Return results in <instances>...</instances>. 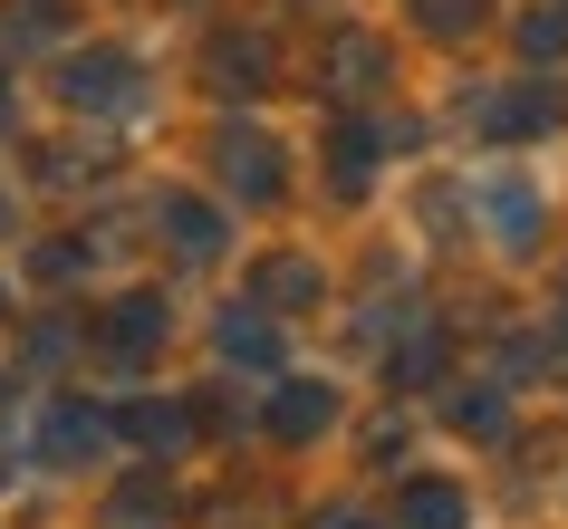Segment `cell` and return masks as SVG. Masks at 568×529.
Returning a JSON list of instances; mask_svg holds the SVG:
<instances>
[{
  "mask_svg": "<svg viewBox=\"0 0 568 529\" xmlns=\"http://www.w3.org/2000/svg\"><path fill=\"white\" fill-rule=\"evenodd\" d=\"M0 232H10V193H0Z\"/></svg>",
  "mask_w": 568,
  "mask_h": 529,
  "instance_id": "cell-27",
  "label": "cell"
},
{
  "mask_svg": "<svg viewBox=\"0 0 568 529\" xmlns=\"http://www.w3.org/2000/svg\"><path fill=\"white\" fill-rule=\"evenodd\" d=\"M212 78L241 96H261L270 88V39H212Z\"/></svg>",
  "mask_w": 568,
  "mask_h": 529,
  "instance_id": "cell-19",
  "label": "cell"
},
{
  "mask_svg": "<svg viewBox=\"0 0 568 529\" xmlns=\"http://www.w3.org/2000/svg\"><path fill=\"white\" fill-rule=\"evenodd\" d=\"M0 125H10V68H0Z\"/></svg>",
  "mask_w": 568,
  "mask_h": 529,
  "instance_id": "cell-26",
  "label": "cell"
},
{
  "mask_svg": "<svg viewBox=\"0 0 568 529\" xmlns=\"http://www.w3.org/2000/svg\"><path fill=\"white\" fill-rule=\"evenodd\" d=\"M212 337H222V366H251V376H261V366H280V327L261 318V308H222V318H212Z\"/></svg>",
  "mask_w": 568,
  "mask_h": 529,
  "instance_id": "cell-13",
  "label": "cell"
},
{
  "mask_svg": "<svg viewBox=\"0 0 568 529\" xmlns=\"http://www.w3.org/2000/svg\"><path fill=\"white\" fill-rule=\"evenodd\" d=\"M106 529H174V491H154V481H125L106 500Z\"/></svg>",
  "mask_w": 568,
  "mask_h": 529,
  "instance_id": "cell-20",
  "label": "cell"
},
{
  "mask_svg": "<svg viewBox=\"0 0 568 529\" xmlns=\"http://www.w3.org/2000/svg\"><path fill=\"white\" fill-rule=\"evenodd\" d=\"M481 10H491V0H415V30L463 39V30H481Z\"/></svg>",
  "mask_w": 568,
  "mask_h": 529,
  "instance_id": "cell-22",
  "label": "cell"
},
{
  "mask_svg": "<svg viewBox=\"0 0 568 529\" xmlns=\"http://www.w3.org/2000/svg\"><path fill=\"white\" fill-rule=\"evenodd\" d=\"M59 96L78 116H135L145 106V68L125 59V49H88V59L59 68Z\"/></svg>",
  "mask_w": 568,
  "mask_h": 529,
  "instance_id": "cell-1",
  "label": "cell"
},
{
  "mask_svg": "<svg viewBox=\"0 0 568 529\" xmlns=\"http://www.w3.org/2000/svg\"><path fill=\"white\" fill-rule=\"evenodd\" d=\"M68 347H78V327H68V318H39L30 327V366H59Z\"/></svg>",
  "mask_w": 568,
  "mask_h": 529,
  "instance_id": "cell-24",
  "label": "cell"
},
{
  "mask_svg": "<svg viewBox=\"0 0 568 529\" xmlns=\"http://www.w3.org/2000/svg\"><path fill=\"white\" fill-rule=\"evenodd\" d=\"M453 434L510 442V395H501V385H453Z\"/></svg>",
  "mask_w": 568,
  "mask_h": 529,
  "instance_id": "cell-18",
  "label": "cell"
},
{
  "mask_svg": "<svg viewBox=\"0 0 568 529\" xmlns=\"http://www.w3.org/2000/svg\"><path fill=\"white\" fill-rule=\"evenodd\" d=\"M376 164H386V125H376V116H337L328 125V193H337V203H357L366 183H376Z\"/></svg>",
  "mask_w": 568,
  "mask_h": 529,
  "instance_id": "cell-6",
  "label": "cell"
},
{
  "mask_svg": "<svg viewBox=\"0 0 568 529\" xmlns=\"http://www.w3.org/2000/svg\"><path fill=\"white\" fill-rule=\"evenodd\" d=\"M568 106H559V88H530V78H510V88H481L473 96V125L491 135V145H530V135H549Z\"/></svg>",
  "mask_w": 568,
  "mask_h": 529,
  "instance_id": "cell-2",
  "label": "cell"
},
{
  "mask_svg": "<svg viewBox=\"0 0 568 529\" xmlns=\"http://www.w3.org/2000/svg\"><path fill=\"white\" fill-rule=\"evenodd\" d=\"M318 289H328V279H318L308 251H270L261 279H251V308H261V318H300V308H318Z\"/></svg>",
  "mask_w": 568,
  "mask_h": 529,
  "instance_id": "cell-7",
  "label": "cell"
},
{
  "mask_svg": "<svg viewBox=\"0 0 568 529\" xmlns=\"http://www.w3.org/2000/svg\"><path fill=\"white\" fill-rule=\"evenodd\" d=\"M308 529H386L366 500H328V510H308Z\"/></svg>",
  "mask_w": 568,
  "mask_h": 529,
  "instance_id": "cell-25",
  "label": "cell"
},
{
  "mask_svg": "<svg viewBox=\"0 0 568 529\" xmlns=\"http://www.w3.org/2000/svg\"><path fill=\"white\" fill-rule=\"evenodd\" d=\"M154 232H164V251L174 261H222V212L212 203H193V193H174V203H154Z\"/></svg>",
  "mask_w": 568,
  "mask_h": 529,
  "instance_id": "cell-11",
  "label": "cell"
},
{
  "mask_svg": "<svg viewBox=\"0 0 568 529\" xmlns=\"http://www.w3.org/2000/svg\"><path fill=\"white\" fill-rule=\"evenodd\" d=\"M473 212L491 222V241H510V251H530V241H539V183H520V174L473 183Z\"/></svg>",
  "mask_w": 568,
  "mask_h": 529,
  "instance_id": "cell-10",
  "label": "cell"
},
{
  "mask_svg": "<svg viewBox=\"0 0 568 529\" xmlns=\"http://www.w3.org/2000/svg\"><path fill=\"white\" fill-rule=\"evenodd\" d=\"M559 308H568V289H559Z\"/></svg>",
  "mask_w": 568,
  "mask_h": 529,
  "instance_id": "cell-28",
  "label": "cell"
},
{
  "mask_svg": "<svg viewBox=\"0 0 568 529\" xmlns=\"http://www.w3.org/2000/svg\"><path fill=\"white\" fill-rule=\"evenodd\" d=\"M106 405H78V395H68V405H49V424H39V462H59V471H78L88 462V452H106Z\"/></svg>",
  "mask_w": 568,
  "mask_h": 529,
  "instance_id": "cell-8",
  "label": "cell"
},
{
  "mask_svg": "<svg viewBox=\"0 0 568 529\" xmlns=\"http://www.w3.org/2000/svg\"><path fill=\"white\" fill-rule=\"evenodd\" d=\"M78 30V0H0V39L10 49H49Z\"/></svg>",
  "mask_w": 568,
  "mask_h": 529,
  "instance_id": "cell-15",
  "label": "cell"
},
{
  "mask_svg": "<svg viewBox=\"0 0 568 529\" xmlns=\"http://www.w3.org/2000/svg\"><path fill=\"white\" fill-rule=\"evenodd\" d=\"M444 366H453V337H444V327H415V337L386 356V385H395V395H424Z\"/></svg>",
  "mask_w": 568,
  "mask_h": 529,
  "instance_id": "cell-17",
  "label": "cell"
},
{
  "mask_svg": "<svg viewBox=\"0 0 568 529\" xmlns=\"http://www.w3.org/2000/svg\"><path fill=\"white\" fill-rule=\"evenodd\" d=\"M318 78H328V96L357 116L376 88H395V49H386L376 30H337V39H328V59H318Z\"/></svg>",
  "mask_w": 568,
  "mask_h": 529,
  "instance_id": "cell-3",
  "label": "cell"
},
{
  "mask_svg": "<svg viewBox=\"0 0 568 529\" xmlns=\"http://www.w3.org/2000/svg\"><path fill=\"white\" fill-rule=\"evenodd\" d=\"M337 424V385H280V395H270V442H318Z\"/></svg>",
  "mask_w": 568,
  "mask_h": 529,
  "instance_id": "cell-12",
  "label": "cell"
},
{
  "mask_svg": "<svg viewBox=\"0 0 568 529\" xmlns=\"http://www.w3.org/2000/svg\"><path fill=\"white\" fill-rule=\"evenodd\" d=\"M520 59H568V0H530L520 10Z\"/></svg>",
  "mask_w": 568,
  "mask_h": 529,
  "instance_id": "cell-21",
  "label": "cell"
},
{
  "mask_svg": "<svg viewBox=\"0 0 568 529\" xmlns=\"http://www.w3.org/2000/svg\"><path fill=\"white\" fill-rule=\"evenodd\" d=\"M386 529H463V491H453L444 471H415V481L395 491V520Z\"/></svg>",
  "mask_w": 568,
  "mask_h": 529,
  "instance_id": "cell-14",
  "label": "cell"
},
{
  "mask_svg": "<svg viewBox=\"0 0 568 529\" xmlns=\"http://www.w3.org/2000/svg\"><path fill=\"white\" fill-rule=\"evenodd\" d=\"M39 279H49V289H68V279H78V269H88V251H78V241H39Z\"/></svg>",
  "mask_w": 568,
  "mask_h": 529,
  "instance_id": "cell-23",
  "label": "cell"
},
{
  "mask_svg": "<svg viewBox=\"0 0 568 529\" xmlns=\"http://www.w3.org/2000/svg\"><path fill=\"white\" fill-rule=\"evenodd\" d=\"M222 183H232L241 203H280L290 193V154L270 125H222Z\"/></svg>",
  "mask_w": 568,
  "mask_h": 529,
  "instance_id": "cell-4",
  "label": "cell"
},
{
  "mask_svg": "<svg viewBox=\"0 0 568 529\" xmlns=\"http://www.w3.org/2000/svg\"><path fill=\"white\" fill-rule=\"evenodd\" d=\"M501 366L530 376V385H568V318L559 327H520V337L501 347Z\"/></svg>",
  "mask_w": 568,
  "mask_h": 529,
  "instance_id": "cell-16",
  "label": "cell"
},
{
  "mask_svg": "<svg viewBox=\"0 0 568 529\" xmlns=\"http://www.w3.org/2000/svg\"><path fill=\"white\" fill-rule=\"evenodd\" d=\"M164 327H174L164 289H116V298H106V318H97V347L116 356V366H145V356L164 347Z\"/></svg>",
  "mask_w": 568,
  "mask_h": 529,
  "instance_id": "cell-5",
  "label": "cell"
},
{
  "mask_svg": "<svg viewBox=\"0 0 568 529\" xmlns=\"http://www.w3.org/2000/svg\"><path fill=\"white\" fill-rule=\"evenodd\" d=\"M106 434H125L135 452H183V442H193V405H174V395H135V405L106 414Z\"/></svg>",
  "mask_w": 568,
  "mask_h": 529,
  "instance_id": "cell-9",
  "label": "cell"
}]
</instances>
